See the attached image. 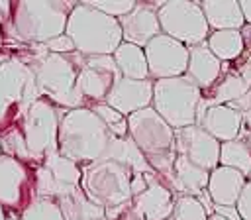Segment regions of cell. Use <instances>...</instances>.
<instances>
[{"label":"cell","instance_id":"cell-21","mask_svg":"<svg viewBox=\"0 0 251 220\" xmlns=\"http://www.w3.org/2000/svg\"><path fill=\"white\" fill-rule=\"evenodd\" d=\"M208 179H210V171L194 165L192 161H188L182 155H176L175 163H173V175L165 181H169L173 185V189L182 194L198 196L200 192H204L208 189Z\"/></svg>","mask_w":251,"mask_h":220},{"label":"cell","instance_id":"cell-33","mask_svg":"<svg viewBox=\"0 0 251 220\" xmlns=\"http://www.w3.org/2000/svg\"><path fill=\"white\" fill-rule=\"evenodd\" d=\"M0 145H2L4 155H10L18 161H27L29 159V151H27L22 128H12V130L4 132L0 136Z\"/></svg>","mask_w":251,"mask_h":220},{"label":"cell","instance_id":"cell-41","mask_svg":"<svg viewBox=\"0 0 251 220\" xmlns=\"http://www.w3.org/2000/svg\"><path fill=\"white\" fill-rule=\"evenodd\" d=\"M237 139H241V141H243V143H245V145L251 149V130H249V132H241Z\"/></svg>","mask_w":251,"mask_h":220},{"label":"cell","instance_id":"cell-19","mask_svg":"<svg viewBox=\"0 0 251 220\" xmlns=\"http://www.w3.org/2000/svg\"><path fill=\"white\" fill-rule=\"evenodd\" d=\"M222 75V61L208 49L206 41L188 47V67L184 77L200 90H208Z\"/></svg>","mask_w":251,"mask_h":220},{"label":"cell","instance_id":"cell-24","mask_svg":"<svg viewBox=\"0 0 251 220\" xmlns=\"http://www.w3.org/2000/svg\"><path fill=\"white\" fill-rule=\"evenodd\" d=\"M104 159H114L126 167H129L133 173H141V175H147V173H155L151 169V165L147 163L145 155L139 151V147L135 145V141L129 138V134L126 138H116V136H110V141H108V147H106V153H104Z\"/></svg>","mask_w":251,"mask_h":220},{"label":"cell","instance_id":"cell-9","mask_svg":"<svg viewBox=\"0 0 251 220\" xmlns=\"http://www.w3.org/2000/svg\"><path fill=\"white\" fill-rule=\"evenodd\" d=\"M59 120L61 114L55 104L43 96L31 102L24 120H22V134L25 138V145L29 151V159L41 161L59 151L57 147V134H59Z\"/></svg>","mask_w":251,"mask_h":220},{"label":"cell","instance_id":"cell-31","mask_svg":"<svg viewBox=\"0 0 251 220\" xmlns=\"http://www.w3.org/2000/svg\"><path fill=\"white\" fill-rule=\"evenodd\" d=\"M90 108L108 128V132L116 138H126L127 136V118L122 116L118 110H114L112 106H108L106 102H100V104H92V106H86Z\"/></svg>","mask_w":251,"mask_h":220},{"label":"cell","instance_id":"cell-20","mask_svg":"<svg viewBox=\"0 0 251 220\" xmlns=\"http://www.w3.org/2000/svg\"><path fill=\"white\" fill-rule=\"evenodd\" d=\"M245 183H247V177L241 175L239 171L218 165L216 169L210 171L206 192L210 194L214 206H235Z\"/></svg>","mask_w":251,"mask_h":220},{"label":"cell","instance_id":"cell-45","mask_svg":"<svg viewBox=\"0 0 251 220\" xmlns=\"http://www.w3.org/2000/svg\"><path fill=\"white\" fill-rule=\"evenodd\" d=\"M249 179H251V175H249Z\"/></svg>","mask_w":251,"mask_h":220},{"label":"cell","instance_id":"cell-32","mask_svg":"<svg viewBox=\"0 0 251 220\" xmlns=\"http://www.w3.org/2000/svg\"><path fill=\"white\" fill-rule=\"evenodd\" d=\"M171 220H208V212L204 210V206L196 196L180 194L175 200Z\"/></svg>","mask_w":251,"mask_h":220},{"label":"cell","instance_id":"cell-37","mask_svg":"<svg viewBox=\"0 0 251 220\" xmlns=\"http://www.w3.org/2000/svg\"><path fill=\"white\" fill-rule=\"evenodd\" d=\"M145 189H147V179H145V175H141V173H133V177H131V185H129L131 198L137 196V194H141Z\"/></svg>","mask_w":251,"mask_h":220},{"label":"cell","instance_id":"cell-23","mask_svg":"<svg viewBox=\"0 0 251 220\" xmlns=\"http://www.w3.org/2000/svg\"><path fill=\"white\" fill-rule=\"evenodd\" d=\"M204 18L210 29H241L245 26V18L241 12L239 0H204L200 2Z\"/></svg>","mask_w":251,"mask_h":220},{"label":"cell","instance_id":"cell-2","mask_svg":"<svg viewBox=\"0 0 251 220\" xmlns=\"http://www.w3.org/2000/svg\"><path fill=\"white\" fill-rule=\"evenodd\" d=\"M84 63V55L80 53H35L29 63H25L35 79V86L39 96L51 100L53 104H61L67 110L84 108L78 92H76V77Z\"/></svg>","mask_w":251,"mask_h":220},{"label":"cell","instance_id":"cell-40","mask_svg":"<svg viewBox=\"0 0 251 220\" xmlns=\"http://www.w3.org/2000/svg\"><path fill=\"white\" fill-rule=\"evenodd\" d=\"M239 31H241V37H243V45H245V47H249V51H251V26H249V24H245Z\"/></svg>","mask_w":251,"mask_h":220},{"label":"cell","instance_id":"cell-43","mask_svg":"<svg viewBox=\"0 0 251 220\" xmlns=\"http://www.w3.org/2000/svg\"><path fill=\"white\" fill-rule=\"evenodd\" d=\"M208 220H229V218L224 216V214H220V212H212V214L208 216Z\"/></svg>","mask_w":251,"mask_h":220},{"label":"cell","instance_id":"cell-13","mask_svg":"<svg viewBox=\"0 0 251 220\" xmlns=\"http://www.w3.org/2000/svg\"><path fill=\"white\" fill-rule=\"evenodd\" d=\"M175 149L176 155L186 157L206 171L220 165V141L196 124L175 130Z\"/></svg>","mask_w":251,"mask_h":220},{"label":"cell","instance_id":"cell-4","mask_svg":"<svg viewBox=\"0 0 251 220\" xmlns=\"http://www.w3.org/2000/svg\"><path fill=\"white\" fill-rule=\"evenodd\" d=\"M65 35L71 37L76 53L84 57L114 55V51L124 41L120 22L92 8L86 0L76 2L73 6L69 20H67Z\"/></svg>","mask_w":251,"mask_h":220},{"label":"cell","instance_id":"cell-25","mask_svg":"<svg viewBox=\"0 0 251 220\" xmlns=\"http://www.w3.org/2000/svg\"><path fill=\"white\" fill-rule=\"evenodd\" d=\"M57 202L65 220H106V208L88 198L80 187L57 198Z\"/></svg>","mask_w":251,"mask_h":220},{"label":"cell","instance_id":"cell-12","mask_svg":"<svg viewBox=\"0 0 251 220\" xmlns=\"http://www.w3.org/2000/svg\"><path fill=\"white\" fill-rule=\"evenodd\" d=\"M145 59L151 81L182 77L188 67V47L180 41L159 33L145 47Z\"/></svg>","mask_w":251,"mask_h":220},{"label":"cell","instance_id":"cell-15","mask_svg":"<svg viewBox=\"0 0 251 220\" xmlns=\"http://www.w3.org/2000/svg\"><path fill=\"white\" fill-rule=\"evenodd\" d=\"M147 189L131 198V210L141 220H171L175 198L157 173H147Z\"/></svg>","mask_w":251,"mask_h":220},{"label":"cell","instance_id":"cell-39","mask_svg":"<svg viewBox=\"0 0 251 220\" xmlns=\"http://www.w3.org/2000/svg\"><path fill=\"white\" fill-rule=\"evenodd\" d=\"M241 4V12H243V18H245V24L251 26V0H239Z\"/></svg>","mask_w":251,"mask_h":220},{"label":"cell","instance_id":"cell-44","mask_svg":"<svg viewBox=\"0 0 251 220\" xmlns=\"http://www.w3.org/2000/svg\"><path fill=\"white\" fill-rule=\"evenodd\" d=\"M0 155H2V145H0Z\"/></svg>","mask_w":251,"mask_h":220},{"label":"cell","instance_id":"cell-5","mask_svg":"<svg viewBox=\"0 0 251 220\" xmlns=\"http://www.w3.org/2000/svg\"><path fill=\"white\" fill-rule=\"evenodd\" d=\"M127 134L145 155L151 169L163 181L169 179L176 157L175 130L153 110V106L127 116Z\"/></svg>","mask_w":251,"mask_h":220},{"label":"cell","instance_id":"cell-1","mask_svg":"<svg viewBox=\"0 0 251 220\" xmlns=\"http://www.w3.org/2000/svg\"><path fill=\"white\" fill-rule=\"evenodd\" d=\"M106 124L90 108L65 110L59 120L57 147L59 153L78 165L102 159L110 141Z\"/></svg>","mask_w":251,"mask_h":220},{"label":"cell","instance_id":"cell-17","mask_svg":"<svg viewBox=\"0 0 251 220\" xmlns=\"http://www.w3.org/2000/svg\"><path fill=\"white\" fill-rule=\"evenodd\" d=\"M118 22H120V28H122V39L126 43H133L141 49L153 37H157L161 33L157 10L147 6L145 2H137L135 8L129 14L122 16Z\"/></svg>","mask_w":251,"mask_h":220},{"label":"cell","instance_id":"cell-29","mask_svg":"<svg viewBox=\"0 0 251 220\" xmlns=\"http://www.w3.org/2000/svg\"><path fill=\"white\" fill-rule=\"evenodd\" d=\"M249 90H251V86L243 81V77L239 73H229L218 82V86L214 88V92L208 100L212 104H229V102L241 98L243 94H247Z\"/></svg>","mask_w":251,"mask_h":220},{"label":"cell","instance_id":"cell-42","mask_svg":"<svg viewBox=\"0 0 251 220\" xmlns=\"http://www.w3.org/2000/svg\"><path fill=\"white\" fill-rule=\"evenodd\" d=\"M124 220H141L131 208H126V212H124Z\"/></svg>","mask_w":251,"mask_h":220},{"label":"cell","instance_id":"cell-22","mask_svg":"<svg viewBox=\"0 0 251 220\" xmlns=\"http://www.w3.org/2000/svg\"><path fill=\"white\" fill-rule=\"evenodd\" d=\"M41 165L49 171V175L55 183V200L80 187V177H82L80 165L63 157L59 151L47 155Z\"/></svg>","mask_w":251,"mask_h":220},{"label":"cell","instance_id":"cell-34","mask_svg":"<svg viewBox=\"0 0 251 220\" xmlns=\"http://www.w3.org/2000/svg\"><path fill=\"white\" fill-rule=\"evenodd\" d=\"M86 2L92 8H96V10L112 16L116 20H120L126 14H129L135 8V4H137L135 0H86Z\"/></svg>","mask_w":251,"mask_h":220},{"label":"cell","instance_id":"cell-36","mask_svg":"<svg viewBox=\"0 0 251 220\" xmlns=\"http://www.w3.org/2000/svg\"><path fill=\"white\" fill-rule=\"evenodd\" d=\"M241 220H251V179H247L239 198H237V204H235Z\"/></svg>","mask_w":251,"mask_h":220},{"label":"cell","instance_id":"cell-7","mask_svg":"<svg viewBox=\"0 0 251 220\" xmlns=\"http://www.w3.org/2000/svg\"><path fill=\"white\" fill-rule=\"evenodd\" d=\"M202 90L192 84L184 75L175 79L153 81V110L173 128L180 130L196 124L198 104Z\"/></svg>","mask_w":251,"mask_h":220},{"label":"cell","instance_id":"cell-30","mask_svg":"<svg viewBox=\"0 0 251 220\" xmlns=\"http://www.w3.org/2000/svg\"><path fill=\"white\" fill-rule=\"evenodd\" d=\"M20 220H65L55 198H31L20 214Z\"/></svg>","mask_w":251,"mask_h":220},{"label":"cell","instance_id":"cell-14","mask_svg":"<svg viewBox=\"0 0 251 220\" xmlns=\"http://www.w3.org/2000/svg\"><path fill=\"white\" fill-rule=\"evenodd\" d=\"M196 126H200L204 132H208L220 143L231 141V139L239 138L241 114L235 112L233 108H229L227 104H212L202 94V100H200L198 112H196Z\"/></svg>","mask_w":251,"mask_h":220},{"label":"cell","instance_id":"cell-27","mask_svg":"<svg viewBox=\"0 0 251 220\" xmlns=\"http://www.w3.org/2000/svg\"><path fill=\"white\" fill-rule=\"evenodd\" d=\"M208 49L220 59V61H233L239 59L241 53L245 51L243 37L239 29H220V31H210L206 39Z\"/></svg>","mask_w":251,"mask_h":220},{"label":"cell","instance_id":"cell-26","mask_svg":"<svg viewBox=\"0 0 251 220\" xmlns=\"http://www.w3.org/2000/svg\"><path fill=\"white\" fill-rule=\"evenodd\" d=\"M114 61L120 69V75L126 79H133V81H145L149 79V69H147V59H145V51L133 43H126L122 41L120 47L114 51Z\"/></svg>","mask_w":251,"mask_h":220},{"label":"cell","instance_id":"cell-6","mask_svg":"<svg viewBox=\"0 0 251 220\" xmlns=\"http://www.w3.org/2000/svg\"><path fill=\"white\" fill-rule=\"evenodd\" d=\"M80 189L102 208L126 206L131 200V177L133 171L114 159H96L80 165Z\"/></svg>","mask_w":251,"mask_h":220},{"label":"cell","instance_id":"cell-16","mask_svg":"<svg viewBox=\"0 0 251 220\" xmlns=\"http://www.w3.org/2000/svg\"><path fill=\"white\" fill-rule=\"evenodd\" d=\"M151 100H153V81L151 79L133 81V79L122 77L112 86V90L106 98V104L127 118L129 114H133L137 110L149 108Z\"/></svg>","mask_w":251,"mask_h":220},{"label":"cell","instance_id":"cell-3","mask_svg":"<svg viewBox=\"0 0 251 220\" xmlns=\"http://www.w3.org/2000/svg\"><path fill=\"white\" fill-rule=\"evenodd\" d=\"M76 2L61 0H20L12 2L10 28L14 37L24 43H39L65 33L69 14Z\"/></svg>","mask_w":251,"mask_h":220},{"label":"cell","instance_id":"cell-35","mask_svg":"<svg viewBox=\"0 0 251 220\" xmlns=\"http://www.w3.org/2000/svg\"><path fill=\"white\" fill-rule=\"evenodd\" d=\"M45 49L49 51V53H59V55H69V53H75L76 49H75V43L71 41V37L69 35H59V37H55V39H51V41H47L45 43Z\"/></svg>","mask_w":251,"mask_h":220},{"label":"cell","instance_id":"cell-28","mask_svg":"<svg viewBox=\"0 0 251 220\" xmlns=\"http://www.w3.org/2000/svg\"><path fill=\"white\" fill-rule=\"evenodd\" d=\"M220 165L231 167L249 179L251 175V149L241 139L220 143Z\"/></svg>","mask_w":251,"mask_h":220},{"label":"cell","instance_id":"cell-18","mask_svg":"<svg viewBox=\"0 0 251 220\" xmlns=\"http://www.w3.org/2000/svg\"><path fill=\"white\" fill-rule=\"evenodd\" d=\"M27 185V171L22 161L0 155V204L12 210L24 208V194Z\"/></svg>","mask_w":251,"mask_h":220},{"label":"cell","instance_id":"cell-11","mask_svg":"<svg viewBox=\"0 0 251 220\" xmlns=\"http://www.w3.org/2000/svg\"><path fill=\"white\" fill-rule=\"evenodd\" d=\"M122 79L120 69L112 55L84 57V63L76 77V92L84 102L100 104L106 102L112 86Z\"/></svg>","mask_w":251,"mask_h":220},{"label":"cell","instance_id":"cell-38","mask_svg":"<svg viewBox=\"0 0 251 220\" xmlns=\"http://www.w3.org/2000/svg\"><path fill=\"white\" fill-rule=\"evenodd\" d=\"M0 220H20V216H18V212H16V210L6 208V206H2V204H0Z\"/></svg>","mask_w":251,"mask_h":220},{"label":"cell","instance_id":"cell-8","mask_svg":"<svg viewBox=\"0 0 251 220\" xmlns=\"http://www.w3.org/2000/svg\"><path fill=\"white\" fill-rule=\"evenodd\" d=\"M161 33L180 41L186 47L204 43L210 35V26L202 6L196 0H165L157 10Z\"/></svg>","mask_w":251,"mask_h":220},{"label":"cell","instance_id":"cell-10","mask_svg":"<svg viewBox=\"0 0 251 220\" xmlns=\"http://www.w3.org/2000/svg\"><path fill=\"white\" fill-rule=\"evenodd\" d=\"M39 98L31 69L22 61H6L0 65V124L12 118V112L25 116L33 100Z\"/></svg>","mask_w":251,"mask_h":220}]
</instances>
